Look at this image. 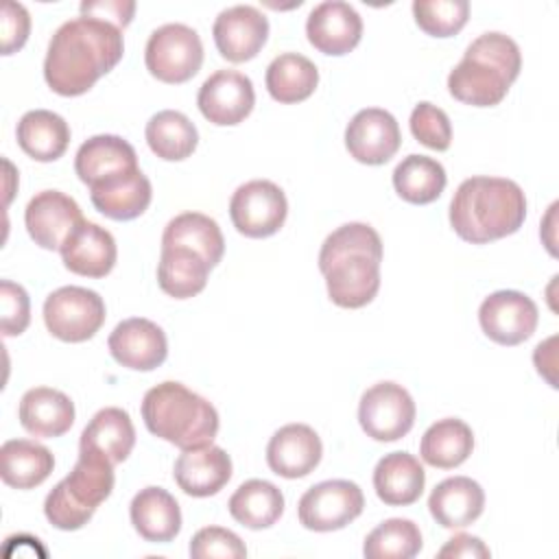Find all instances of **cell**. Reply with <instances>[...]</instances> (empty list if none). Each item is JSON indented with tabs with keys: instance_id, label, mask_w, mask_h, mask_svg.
<instances>
[{
	"instance_id": "cell-1",
	"label": "cell",
	"mask_w": 559,
	"mask_h": 559,
	"mask_svg": "<svg viewBox=\"0 0 559 559\" xmlns=\"http://www.w3.org/2000/svg\"><path fill=\"white\" fill-rule=\"evenodd\" d=\"M122 52V28L81 15L63 22L50 37L44 79L59 96H81L118 66Z\"/></svg>"
},
{
	"instance_id": "cell-2",
	"label": "cell",
	"mask_w": 559,
	"mask_h": 559,
	"mask_svg": "<svg viewBox=\"0 0 559 559\" xmlns=\"http://www.w3.org/2000/svg\"><path fill=\"white\" fill-rule=\"evenodd\" d=\"M382 240L367 223H345L321 245L319 271L325 277L332 304L362 308L380 290Z\"/></svg>"
},
{
	"instance_id": "cell-3",
	"label": "cell",
	"mask_w": 559,
	"mask_h": 559,
	"mask_svg": "<svg viewBox=\"0 0 559 559\" xmlns=\"http://www.w3.org/2000/svg\"><path fill=\"white\" fill-rule=\"evenodd\" d=\"M526 218L522 188L504 177H469L450 201L454 234L472 245H487L515 234Z\"/></svg>"
},
{
	"instance_id": "cell-4",
	"label": "cell",
	"mask_w": 559,
	"mask_h": 559,
	"mask_svg": "<svg viewBox=\"0 0 559 559\" xmlns=\"http://www.w3.org/2000/svg\"><path fill=\"white\" fill-rule=\"evenodd\" d=\"M520 68L522 55L509 35L483 33L467 46L463 59L448 74V90L465 105L493 107L502 103L520 76Z\"/></svg>"
},
{
	"instance_id": "cell-5",
	"label": "cell",
	"mask_w": 559,
	"mask_h": 559,
	"mask_svg": "<svg viewBox=\"0 0 559 559\" xmlns=\"http://www.w3.org/2000/svg\"><path fill=\"white\" fill-rule=\"evenodd\" d=\"M142 419L151 435L181 450L210 445L218 432L216 408L175 380H166L146 391Z\"/></svg>"
},
{
	"instance_id": "cell-6",
	"label": "cell",
	"mask_w": 559,
	"mask_h": 559,
	"mask_svg": "<svg viewBox=\"0 0 559 559\" xmlns=\"http://www.w3.org/2000/svg\"><path fill=\"white\" fill-rule=\"evenodd\" d=\"M114 465L92 452H79L72 472L44 500L46 520L59 531H79L114 491Z\"/></svg>"
},
{
	"instance_id": "cell-7",
	"label": "cell",
	"mask_w": 559,
	"mask_h": 559,
	"mask_svg": "<svg viewBox=\"0 0 559 559\" xmlns=\"http://www.w3.org/2000/svg\"><path fill=\"white\" fill-rule=\"evenodd\" d=\"M144 63L151 76L162 83L179 85L190 81L203 66L199 33L179 22L159 26L146 41Z\"/></svg>"
},
{
	"instance_id": "cell-8",
	"label": "cell",
	"mask_w": 559,
	"mask_h": 559,
	"mask_svg": "<svg viewBox=\"0 0 559 559\" xmlns=\"http://www.w3.org/2000/svg\"><path fill=\"white\" fill-rule=\"evenodd\" d=\"M44 323L63 343H83L105 323V301L96 290L61 286L44 301Z\"/></svg>"
},
{
	"instance_id": "cell-9",
	"label": "cell",
	"mask_w": 559,
	"mask_h": 559,
	"mask_svg": "<svg viewBox=\"0 0 559 559\" xmlns=\"http://www.w3.org/2000/svg\"><path fill=\"white\" fill-rule=\"evenodd\" d=\"M286 214V194L269 179H253L238 186L229 201L231 223L247 238H269L277 234Z\"/></svg>"
},
{
	"instance_id": "cell-10",
	"label": "cell",
	"mask_w": 559,
	"mask_h": 559,
	"mask_svg": "<svg viewBox=\"0 0 559 559\" xmlns=\"http://www.w3.org/2000/svg\"><path fill=\"white\" fill-rule=\"evenodd\" d=\"M365 507L362 489L352 480H323L312 485L297 504L304 528L330 533L354 522Z\"/></svg>"
},
{
	"instance_id": "cell-11",
	"label": "cell",
	"mask_w": 559,
	"mask_h": 559,
	"mask_svg": "<svg viewBox=\"0 0 559 559\" xmlns=\"http://www.w3.org/2000/svg\"><path fill=\"white\" fill-rule=\"evenodd\" d=\"M415 402L397 382H378L369 386L358 404V421L367 437L376 441H397L415 424Z\"/></svg>"
},
{
	"instance_id": "cell-12",
	"label": "cell",
	"mask_w": 559,
	"mask_h": 559,
	"mask_svg": "<svg viewBox=\"0 0 559 559\" xmlns=\"http://www.w3.org/2000/svg\"><path fill=\"white\" fill-rule=\"evenodd\" d=\"M537 321L539 310L535 301L520 290H496L478 308V323L487 338L507 347L531 338Z\"/></svg>"
},
{
	"instance_id": "cell-13",
	"label": "cell",
	"mask_w": 559,
	"mask_h": 559,
	"mask_svg": "<svg viewBox=\"0 0 559 559\" xmlns=\"http://www.w3.org/2000/svg\"><path fill=\"white\" fill-rule=\"evenodd\" d=\"M199 111L216 127L240 124L255 105L253 83L236 70H218L207 76L197 96Z\"/></svg>"
},
{
	"instance_id": "cell-14",
	"label": "cell",
	"mask_w": 559,
	"mask_h": 559,
	"mask_svg": "<svg viewBox=\"0 0 559 559\" xmlns=\"http://www.w3.org/2000/svg\"><path fill=\"white\" fill-rule=\"evenodd\" d=\"M216 50L231 63L253 59L269 39V20L251 4H236L218 13L212 26Z\"/></svg>"
},
{
	"instance_id": "cell-15",
	"label": "cell",
	"mask_w": 559,
	"mask_h": 559,
	"mask_svg": "<svg viewBox=\"0 0 559 559\" xmlns=\"http://www.w3.org/2000/svg\"><path fill=\"white\" fill-rule=\"evenodd\" d=\"M402 133L393 114L380 107L360 109L345 129L349 155L367 166L386 164L400 148Z\"/></svg>"
},
{
	"instance_id": "cell-16",
	"label": "cell",
	"mask_w": 559,
	"mask_h": 559,
	"mask_svg": "<svg viewBox=\"0 0 559 559\" xmlns=\"http://www.w3.org/2000/svg\"><path fill=\"white\" fill-rule=\"evenodd\" d=\"M114 360L133 371H153L168 356V341L164 330L144 317L120 321L107 338Z\"/></svg>"
},
{
	"instance_id": "cell-17",
	"label": "cell",
	"mask_w": 559,
	"mask_h": 559,
	"mask_svg": "<svg viewBox=\"0 0 559 559\" xmlns=\"http://www.w3.org/2000/svg\"><path fill=\"white\" fill-rule=\"evenodd\" d=\"M81 221L83 214L79 203L59 190L37 192L24 210L28 236L35 240V245L48 251L61 249Z\"/></svg>"
},
{
	"instance_id": "cell-18",
	"label": "cell",
	"mask_w": 559,
	"mask_h": 559,
	"mask_svg": "<svg viewBox=\"0 0 559 559\" xmlns=\"http://www.w3.org/2000/svg\"><path fill=\"white\" fill-rule=\"evenodd\" d=\"M306 35L319 52L341 57L358 46L362 37V20L347 2H321L308 15Z\"/></svg>"
},
{
	"instance_id": "cell-19",
	"label": "cell",
	"mask_w": 559,
	"mask_h": 559,
	"mask_svg": "<svg viewBox=\"0 0 559 559\" xmlns=\"http://www.w3.org/2000/svg\"><path fill=\"white\" fill-rule=\"evenodd\" d=\"M323 456L319 435L306 424L282 426L266 445V463L273 474L282 478L308 476Z\"/></svg>"
},
{
	"instance_id": "cell-20",
	"label": "cell",
	"mask_w": 559,
	"mask_h": 559,
	"mask_svg": "<svg viewBox=\"0 0 559 559\" xmlns=\"http://www.w3.org/2000/svg\"><path fill=\"white\" fill-rule=\"evenodd\" d=\"M59 251L66 269L83 277H105L111 273L118 258L114 236L85 218L74 227Z\"/></svg>"
},
{
	"instance_id": "cell-21",
	"label": "cell",
	"mask_w": 559,
	"mask_h": 559,
	"mask_svg": "<svg viewBox=\"0 0 559 559\" xmlns=\"http://www.w3.org/2000/svg\"><path fill=\"white\" fill-rule=\"evenodd\" d=\"M179 489L194 498L218 493L231 478V459L218 445L183 450L173 469Z\"/></svg>"
},
{
	"instance_id": "cell-22",
	"label": "cell",
	"mask_w": 559,
	"mask_h": 559,
	"mask_svg": "<svg viewBox=\"0 0 559 559\" xmlns=\"http://www.w3.org/2000/svg\"><path fill=\"white\" fill-rule=\"evenodd\" d=\"M74 170L79 179L92 188L118 175L138 170L135 148L120 135H94L85 140L74 157Z\"/></svg>"
},
{
	"instance_id": "cell-23",
	"label": "cell",
	"mask_w": 559,
	"mask_h": 559,
	"mask_svg": "<svg viewBox=\"0 0 559 559\" xmlns=\"http://www.w3.org/2000/svg\"><path fill=\"white\" fill-rule=\"evenodd\" d=\"M17 417L28 435L55 439L72 428L74 402L63 391L50 386H35L22 395Z\"/></svg>"
},
{
	"instance_id": "cell-24",
	"label": "cell",
	"mask_w": 559,
	"mask_h": 559,
	"mask_svg": "<svg viewBox=\"0 0 559 559\" xmlns=\"http://www.w3.org/2000/svg\"><path fill=\"white\" fill-rule=\"evenodd\" d=\"M94 207L111 221H133L146 212L153 199L148 177L138 168L90 188Z\"/></svg>"
},
{
	"instance_id": "cell-25",
	"label": "cell",
	"mask_w": 559,
	"mask_h": 559,
	"mask_svg": "<svg viewBox=\"0 0 559 559\" xmlns=\"http://www.w3.org/2000/svg\"><path fill=\"white\" fill-rule=\"evenodd\" d=\"M135 445V428L127 411L118 406L100 408L81 432L79 452H92L111 465L122 463Z\"/></svg>"
},
{
	"instance_id": "cell-26",
	"label": "cell",
	"mask_w": 559,
	"mask_h": 559,
	"mask_svg": "<svg viewBox=\"0 0 559 559\" xmlns=\"http://www.w3.org/2000/svg\"><path fill=\"white\" fill-rule=\"evenodd\" d=\"M129 515L138 535L153 544L173 542L181 531L179 502L162 487L140 489L131 500Z\"/></svg>"
},
{
	"instance_id": "cell-27",
	"label": "cell",
	"mask_w": 559,
	"mask_h": 559,
	"mask_svg": "<svg viewBox=\"0 0 559 559\" xmlns=\"http://www.w3.org/2000/svg\"><path fill=\"white\" fill-rule=\"evenodd\" d=\"M428 509L443 528H463L480 518L485 509V491L469 476H452L432 489Z\"/></svg>"
},
{
	"instance_id": "cell-28",
	"label": "cell",
	"mask_w": 559,
	"mask_h": 559,
	"mask_svg": "<svg viewBox=\"0 0 559 559\" xmlns=\"http://www.w3.org/2000/svg\"><path fill=\"white\" fill-rule=\"evenodd\" d=\"M426 485L421 463L408 452L384 454L373 469V489L389 507H406L419 500Z\"/></svg>"
},
{
	"instance_id": "cell-29",
	"label": "cell",
	"mask_w": 559,
	"mask_h": 559,
	"mask_svg": "<svg viewBox=\"0 0 559 559\" xmlns=\"http://www.w3.org/2000/svg\"><path fill=\"white\" fill-rule=\"evenodd\" d=\"M55 469L52 452L31 439H9L0 448V476L13 489H33Z\"/></svg>"
},
{
	"instance_id": "cell-30",
	"label": "cell",
	"mask_w": 559,
	"mask_h": 559,
	"mask_svg": "<svg viewBox=\"0 0 559 559\" xmlns=\"http://www.w3.org/2000/svg\"><path fill=\"white\" fill-rule=\"evenodd\" d=\"M20 148L35 162L59 159L70 144L68 122L48 109L26 111L15 129Z\"/></svg>"
},
{
	"instance_id": "cell-31",
	"label": "cell",
	"mask_w": 559,
	"mask_h": 559,
	"mask_svg": "<svg viewBox=\"0 0 559 559\" xmlns=\"http://www.w3.org/2000/svg\"><path fill=\"white\" fill-rule=\"evenodd\" d=\"M210 264L188 247H164L157 262V284L159 288L175 297L188 299L199 295L207 284Z\"/></svg>"
},
{
	"instance_id": "cell-32",
	"label": "cell",
	"mask_w": 559,
	"mask_h": 559,
	"mask_svg": "<svg viewBox=\"0 0 559 559\" xmlns=\"http://www.w3.org/2000/svg\"><path fill=\"white\" fill-rule=\"evenodd\" d=\"M164 247H188L197 251L212 269L225 253V238L218 223L201 212H183L168 221L162 234Z\"/></svg>"
},
{
	"instance_id": "cell-33",
	"label": "cell",
	"mask_w": 559,
	"mask_h": 559,
	"mask_svg": "<svg viewBox=\"0 0 559 559\" xmlns=\"http://www.w3.org/2000/svg\"><path fill=\"white\" fill-rule=\"evenodd\" d=\"M474 450L472 428L456 417H445L435 421L421 437L419 454L430 467L452 469L467 461Z\"/></svg>"
},
{
	"instance_id": "cell-34",
	"label": "cell",
	"mask_w": 559,
	"mask_h": 559,
	"mask_svg": "<svg viewBox=\"0 0 559 559\" xmlns=\"http://www.w3.org/2000/svg\"><path fill=\"white\" fill-rule=\"evenodd\" d=\"M227 509L238 524L260 531L273 526L282 518L284 496L273 483L251 478L231 493Z\"/></svg>"
},
{
	"instance_id": "cell-35",
	"label": "cell",
	"mask_w": 559,
	"mask_h": 559,
	"mask_svg": "<svg viewBox=\"0 0 559 559\" xmlns=\"http://www.w3.org/2000/svg\"><path fill=\"white\" fill-rule=\"evenodd\" d=\"M264 81L273 100L293 105L314 94L319 85V70L308 57L299 52H284L269 63Z\"/></svg>"
},
{
	"instance_id": "cell-36",
	"label": "cell",
	"mask_w": 559,
	"mask_h": 559,
	"mask_svg": "<svg viewBox=\"0 0 559 559\" xmlns=\"http://www.w3.org/2000/svg\"><path fill=\"white\" fill-rule=\"evenodd\" d=\"M144 135L148 148L166 162H181L190 157L199 144L194 122L175 109H164L151 116Z\"/></svg>"
},
{
	"instance_id": "cell-37",
	"label": "cell",
	"mask_w": 559,
	"mask_h": 559,
	"mask_svg": "<svg viewBox=\"0 0 559 559\" xmlns=\"http://www.w3.org/2000/svg\"><path fill=\"white\" fill-rule=\"evenodd\" d=\"M448 183L445 168L428 155H408L393 170L395 192L413 205H428L437 201Z\"/></svg>"
},
{
	"instance_id": "cell-38",
	"label": "cell",
	"mask_w": 559,
	"mask_h": 559,
	"mask_svg": "<svg viewBox=\"0 0 559 559\" xmlns=\"http://www.w3.org/2000/svg\"><path fill=\"white\" fill-rule=\"evenodd\" d=\"M421 546V531L413 520L391 518L367 535L362 555L367 559H411Z\"/></svg>"
},
{
	"instance_id": "cell-39",
	"label": "cell",
	"mask_w": 559,
	"mask_h": 559,
	"mask_svg": "<svg viewBox=\"0 0 559 559\" xmlns=\"http://www.w3.org/2000/svg\"><path fill=\"white\" fill-rule=\"evenodd\" d=\"M413 15L417 26L430 37L456 35L469 17L467 0H415Z\"/></svg>"
},
{
	"instance_id": "cell-40",
	"label": "cell",
	"mask_w": 559,
	"mask_h": 559,
	"mask_svg": "<svg viewBox=\"0 0 559 559\" xmlns=\"http://www.w3.org/2000/svg\"><path fill=\"white\" fill-rule=\"evenodd\" d=\"M411 133L417 142L432 151H448L452 142V124L443 109L421 100L411 114Z\"/></svg>"
},
{
	"instance_id": "cell-41",
	"label": "cell",
	"mask_w": 559,
	"mask_h": 559,
	"mask_svg": "<svg viewBox=\"0 0 559 559\" xmlns=\"http://www.w3.org/2000/svg\"><path fill=\"white\" fill-rule=\"evenodd\" d=\"M192 559H242L247 548L242 539L223 526H205L192 535L190 542Z\"/></svg>"
},
{
	"instance_id": "cell-42",
	"label": "cell",
	"mask_w": 559,
	"mask_h": 559,
	"mask_svg": "<svg viewBox=\"0 0 559 559\" xmlns=\"http://www.w3.org/2000/svg\"><path fill=\"white\" fill-rule=\"evenodd\" d=\"M0 306H2V334L4 336H20L31 321V299L28 293L11 282L2 280L0 282Z\"/></svg>"
},
{
	"instance_id": "cell-43",
	"label": "cell",
	"mask_w": 559,
	"mask_h": 559,
	"mask_svg": "<svg viewBox=\"0 0 559 559\" xmlns=\"http://www.w3.org/2000/svg\"><path fill=\"white\" fill-rule=\"evenodd\" d=\"M2 55L17 52L31 33V15L24 4L20 2H4L2 4Z\"/></svg>"
},
{
	"instance_id": "cell-44",
	"label": "cell",
	"mask_w": 559,
	"mask_h": 559,
	"mask_svg": "<svg viewBox=\"0 0 559 559\" xmlns=\"http://www.w3.org/2000/svg\"><path fill=\"white\" fill-rule=\"evenodd\" d=\"M81 15L85 17H98L105 22L116 24L118 28H124L131 24L133 13H135V2L133 0H96V2H81Z\"/></svg>"
},
{
	"instance_id": "cell-45",
	"label": "cell",
	"mask_w": 559,
	"mask_h": 559,
	"mask_svg": "<svg viewBox=\"0 0 559 559\" xmlns=\"http://www.w3.org/2000/svg\"><path fill=\"white\" fill-rule=\"evenodd\" d=\"M491 552L489 548L483 544V539L467 535V533H459L452 539H448V544L439 550V557H452V559H487Z\"/></svg>"
}]
</instances>
